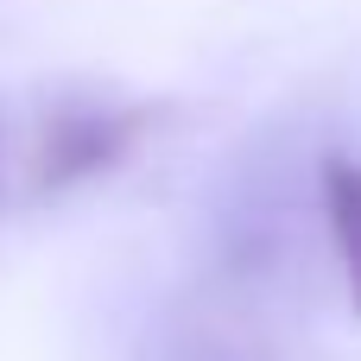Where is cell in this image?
Here are the masks:
<instances>
[{
  "label": "cell",
  "instance_id": "1",
  "mask_svg": "<svg viewBox=\"0 0 361 361\" xmlns=\"http://www.w3.org/2000/svg\"><path fill=\"white\" fill-rule=\"evenodd\" d=\"M152 127V108H108V102H63L38 121L32 159H25V190L57 197L76 190L102 171H114Z\"/></svg>",
  "mask_w": 361,
  "mask_h": 361
},
{
  "label": "cell",
  "instance_id": "2",
  "mask_svg": "<svg viewBox=\"0 0 361 361\" xmlns=\"http://www.w3.org/2000/svg\"><path fill=\"white\" fill-rule=\"evenodd\" d=\"M317 197H324V228H330V247L343 260V286H349V305L361 317V165L330 152L324 171H317Z\"/></svg>",
  "mask_w": 361,
  "mask_h": 361
}]
</instances>
